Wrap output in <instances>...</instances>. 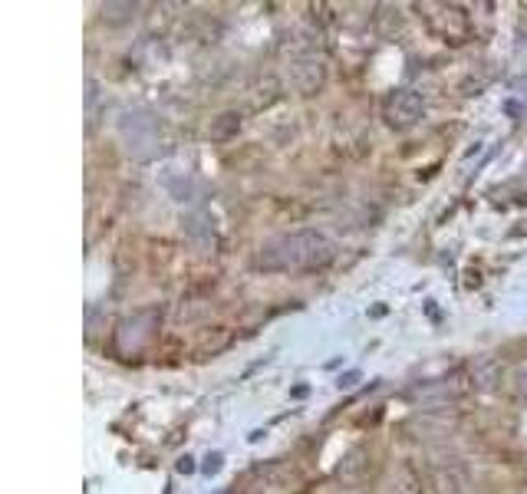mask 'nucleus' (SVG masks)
<instances>
[{"mask_svg":"<svg viewBox=\"0 0 527 494\" xmlns=\"http://www.w3.org/2000/svg\"><path fill=\"white\" fill-rule=\"evenodd\" d=\"M218 468H221V455H208V462H205V475H215Z\"/></svg>","mask_w":527,"mask_h":494,"instance_id":"12","label":"nucleus"},{"mask_svg":"<svg viewBox=\"0 0 527 494\" xmlns=\"http://www.w3.org/2000/svg\"><path fill=\"white\" fill-rule=\"evenodd\" d=\"M389 494H435V481L412 462H402L389 481Z\"/></svg>","mask_w":527,"mask_h":494,"instance_id":"6","label":"nucleus"},{"mask_svg":"<svg viewBox=\"0 0 527 494\" xmlns=\"http://www.w3.org/2000/svg\"><path fill=\"white\" fill-rule=\"evenodd\" d=\"M119 132H122V142H126V149L136 155V159H152V155L162 149L159 122H155L149 112H142V109L122 112Z\"/></svg>","mask_w":527,"mask_h":494,"instance_id":"2","label":"nucleus"},{"mask_svg":"<svg viewBox=\"0 0 527 494\" xmlns=\"http://www.w3.org/2000/svg\"><path fill=\"white\" fill-rule=\"evenodd\" d=\"M366 475H369V452L366 448H353V452H346L340 468H336V478H340L343 485H360Z\"/></svg>","mask_w":527,"mask_h":494,"instance_id":"8","label":"nucleus"},{"mask_svg":"<svg viewBox=\"0 0 527 494\" xmlns=\"http://www.w3.org/2000/svg\"><path fill=\"white\" fill-rule=\"evenodd\" d=\"M439 14H429V24H432V30L439 33V37L445 40V43H465V37H468V14L462 7H455V4H439L435 7Z\"/></svg>","mask_w":527,"mask_h":494,"instance_id":"5","label":"nucleus"},{"mask_svg":"<svg viewBox=\"0 0 527 494\" xmlns=\"http://www.w3.org/2000/svg\"><path fill=\"white\" fill-rule=\"evenodd\" d=\"M238 132H241V116H238V112H221V116L211 122L208 136L218 139V142H224V139H234Z\"/></svg>","mask_w":527,"mask_h":494,"instance_id":"10","label":"nucleus"},{"mask_svg":"<svg viewBox=\"0 0 527 494\" xmlns=\"http://www.w3.org/2000/svg\"><path fill=\"white\" fill-rule=\"evenodd\" d=\"M178 471H192V458H182V462H178Z\"/></svg>","mask_w":527,"mask_h":494,"instance_id":"13","label":"nucleus"},{"mask_svg":"<svg viewBox=\"0 0 527 494\" xmlns=\"http://www.w3.org/2000/svg\"><path fill=\"white\" fill-rule=\"evenodd\" d=\"M336 257V247L323 231L300 228L277 234L274 241H267L257 254V267L267 274H304L320 271Z\"/></svg>","mask_w":527,"mask_h":494,"instance_id":"1","label":"nucleus"},{"mask_svg":"<svg viewBox=\"0 0 527 494\" xmlns=\"http://www.w3.org/2000/svg\"><path fill=\"white\" fill-rule=\"evenodd\" d=\"M383 116L392 129H412L425 116V99L416 89H396V93L386 99Z\"/></svg>","mask_w":527,"mask_h":494,"instance_id":"4","label":"nucleus"},{"mask_svg":"<svg viewBox=\"0 0 527 494\" xmlns=\"http://www.w3.org/2000/svg\"><path fill=\"white\" fill-rule=\"evenodd\" d=\"M323 83H327V66L317 56H300L294 60V86L300 89L304 96L320 93Z\"/></svg>","mask_w":527,"mask_h":494,"instance_id":"7","label":"nucleus"},{"mask_svg":"<svg viewBox=\"0 0 527 494\" xmlns=\"http://www.w3.org/2000/svg\"><path fill=\"white\" fill-rule=\"evenodd\" d=\"M501 379H504V366L498 363L495 356H481L478 363L472 366V383L481 392H495L501 386Z\"/></svg>","mask_w":527,"mask_h":494,"instance_id":"9","label":"nucleus"},{"mask_svg":"<svg viewBox=\"0 0 527 494\" xmlns=\"http://www.w3.org/2000/svg\"><path fill=\"white\" fill-rule=\"evenodd\" d=\"M475 389L472 383V373H452V376H439V379H422L419 386L409 389L412 399H422V402H455L468 396V392Z\"/></svg>","mask_w":527,"mask_h":494,"instance_id":"3","label":"nucleus"},{"mask_svg":"<svg viewBox=\"0 0 527 494\" xmlns=\"http://www.w3.org/2000/svg\"><path fill=\"white\" fill-rule=\"evenodd\" d=\"M511 389H514V396H518L521 402H527V366H518V369H514Z\"/></svg>","mask_w":527,"mask_h":494,"instance_id":"11","label":"nucleus"}]
</instances>
